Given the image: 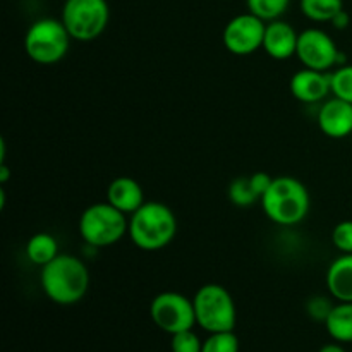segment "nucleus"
<instances>
[{
	"mask_svg": "<svg viewBox=\"0 0 352 352\" xmlns=\"http://www.w3.org/2000/svg\"><path fill=\"white\" fill-rule=\"evenodd\" d=\"M40 284L45 296L55 305H76L88 292V267L74 254H58L50 263L41 267Z\"/></svg>",
	"mask_w": 352,
	"mask_h": 352,
	"instance_id": "nucleus-1",
	"label": "nucleus"
},
{
	"mask_svg": "<svg viewBox=\"0 0 352 352\" xmlns=\"http://www.w3.org/2000/svg\"><path fill=\"white\" fill-rule=\"evenodd\" d=\"M127 234L140 250L160 251L174 241L177 234V219L164 203L144 201V205L129 217Z\"/></svg>",
	"mask_w": 352,
	"mask_h": 352,
	"instance_id": "nucleus-2",
	"label": "nucleus"
},
{
	"mask_svg": "<svg viewBox=\"0 0 352 352\" xmlns=\"http://www.w3.org/2000/svg\"><path fill=\"white\" fill-rule=\"evenodd\" d=\"M263 212L278 226H296L309 212V192L299 179L278 175L261 198Z\"/></svg>",
	"mask_w": 352,
	"mask_h": 352,
	"instance_id": "nucleus-3",
	"label": "nucleus"
},
{
	"mask_svg": "<svg viewBox=\"0 0 352 352\" xmlns=\"http://www.w3.org/2000/svg\"><path fill=\"white\" fill-rule=\"evenodd\" d=\"M129 230L126 213L105 203H95L82 212L79 234L88 246L109 248L119 243Z\"/></svg>",
	"mask_w": 352,
	"mask_h": 352,
	"instance_id": "nucleus-4",
	"label": "nucleus"
},
{
	"mask_svg": "<svg viewBox=\"0 0 352 352\" xmlns=\"http://www.w3.org/2000/svg\"><path fill=\"white\" fill-rule=\"evenodd\" d=\"M196 323L208 333L232 332L237 313L234 299L226 287L219 284H205L192 298Z\"/></svg>",
	"mask_w": 352,
	"mask_h": 352,
	"instance_id": "nucleus-5",
	"label": "nucleus"
},
{
	"mask_svg": "<svg viewBox=\"0 0 352 352\" xmlns=\"http://www.w3.org/2000/svg\"><path fill=\"white\" fill-rule=\"evenodd\" d=\"M71 34L64 26L62 19H43L34 21L24 36V50L28 57L41 65H52L62 60L69 52Z\"/></svg>",
	"mask_w": 352,
	"mask_h": 352,
	"instance_id": "nucleus-6",
	"label": "nucleus"
},
{
	"mask_svg": "<svg viewBox=\"0 0 352 352\" xmlns=\"http://www.w3.org/2000/svg\"><path fill=\"white\" fill-rule=\"evenodd\" d=\"M110 19L107 0H65L62 23L76 41H93L105 31Z\"/></svg>",
	"mask_w": 352,
	"mask_h": 352,
	"instance_id": "nucleus-7",
	"label": "nucleus"
},
{
	"mask_svg": "<svg viewBox=\"0 0 352 352\" xmlns=\"http://www.w3.org/2000/svg\"><path fill=\"white\" fill-rule=\"evenodd\" d=\"M150 316L158 329L170 336L191 330L196 325L195 305L191 299L172 291L155 296L150 305Z\"/></svg>",
	"mask_w": 352,
	"mask_h": 352,
	"instance_id": "nucleus-8",
	"label": "nucleus"
},
{
	"mask_svg": "<svg viewBox=\"0 0 352 352\" xmlns=\"http://www.w3.org/2000/svg\"><path fill=\"white\" fill-rule=\"evenodd\" d=\"M296 57L301 60L305 67L323 72H329L330 69L337 67L342 62V55L336 41L330 38L329 33L316 28H309L299 33Z\"/></svg>",
	"mask_w": 352,
	"mask_h": 352,
	"instance_id": "nucleus-9",
	"label": "nucleus"
},
{
	"mask_svg": "<svg viewBox=\"0 0 352 352\" xmlns=\"http://www.w3.org/2000/svg\"><path fill=\"white\" fill-rule=\"evenodd\" d=\"M267 23L254 14L246 12L232 17L223 30V45L232 55H251L263 48Z\"/></svg>",
	"mask_w": 352,
	"mask_h": 352,
	"instance_id": "nucleus-10",
	"label": "nucleus"
},
{
	"mask_svg": "<svg viewBox=\"0 0 352 352\" xmlns=\"http://www.w3.org/2000/svg\"><path fill=\"white\" fill-rule=\"evenodd\" d=\"M316 120L325 136L332 140L347 138L352 134V103L333 96L320 107Z\"/></svg>",
	"mask_w": 352,
	"mask_h": 352,
	"instance_id": "nucleus-11",
	"label": "nucleus"
},
{
	"mask_svg": "<svg viewBox=\"0 0 352 352\" xmlns=\"http://www.w3.org/2000/svg\"><path fill=\"white\" fill-rule=\"evenodd\" d=\"M289 88L301 103H318L332 93V82L329 72L305 67L292 76Z\"/></svg>",
	"mask_w": 352,
	"mask_h": 352,
	"instance_id": "nucleus-12",
	"label": "nucleus"
},
{
	"mask_svg": "<svg viewBox=\"0 0 352 352\" xmlns=\"http://www.w3.org/2000/svg\"><path fill=\"white\" fill-rule=\"evenodd\" d=\"M298 38L299 33H296V30L289 23L280 19L270 21L265 30L263 50L275 60H287L296 55Z\"/></svg>",
	"mask_w": 352,
	"mask_h": 352,
	"instance_id": "nucleus-13",
	"label": "nucleus"
},
{
	"mask_svg": "<svg viewBox=\"0 0 352 352\" xmlns=\"http://www.w3.org/2000/svg\"><path fill=\"white\" fill-rule=\"evenodd\" d=\"M107 201L126 215H133L144 205L143 188L133 177H116L107 188Z\"/></svg>",
	"mask_w": 352,
	"mask_h": 352,
	"instance_id": "nucleus-14",
	"label": "nucleus"
},
{
	"mask_svg": "<svg viewBox=\"0 0 352 352\" xmlns=\"http://www.w3.org/2000/svg\"><path fill=\"white\" fill-rule=\"evenodd\" d=\"M327 289L339 302H352V254H342L330 263Z\"/></svg>",
	"mask_w": 352,
	"mask_h": 352,
	"instance_id": "nucleus-15",
	"label": "nucleus"
},
{
	"mask_svg": "<svg viewBox=\"0 0 352 352\" xmlns=\"http://www.w3.org/2000/svg\"><path fill=\"white\" fill-rule=\"evenodd\" d=\"M325 327L337 342H352V302H339L333 306Z\"/></svg>",
	"mask_w": 352,
	"mask_h": 352,
	"instance_id": "nucleus-16",
	"label": "nucleus"
},
{
	"mask_svg": "<svg viewBox=\"0 0 352 352\" xmlns=\"http://www.w3.org/2000/svg\"><path fill=\"white\" fill-rule=\"evenodd\" d=\"M26 254L31 263L38 265V267H45V265H48L54 258H57L60 254L58 253L57 239L48 232L34 234L28 241Z\"/></svg>",
	"mask_w": 352,
	"mask_h": 352,
	"instance_id": "nucleus-17",
	"label": "nucleus"
},
{
	"mask_svg": "<svg viewBox=\"0 0 352 352\" xmlns=\"http://www.w3.org/2000/svg\"><path fill=\"white\" fill-rule=\"evenodd\" d=\"M342 9V0H301V12L315 23H332Z\"/></svg>",
	"mask_w": 352,
	"mask_h": 352,
	"instance_id": "nucleus-18",
	"label": "nucleus"
},
{
	"mask_svg": "<svg viewBox=\"0 0 352 352\" xmlns=\"http://www.w3.org/2000/svg\"><path fill=\"white\" fill-rule=\"evenodd\" d=\"M229 199L236 206H251L254 203L260 201V196L254 191L253 182H251L250 175H239L234 179L229 186Z\"/></svg>",
	"mask_w": 352,
	"mask_h": 352,
	"instance_id": "nucleus-19",
	"label": "nucleus"
},
{
	"mask_svg": "<svg viewBox=\"0 0 352 352\" xmlns=\"http://www.w3.org/2000/svg\"><path fill=\"white\" fill-rule=\"evenodd\" d=\"M248 10L265 23L278 19L287 10L291 0H246Z\"/></svg>",
	"mask_w": 352,
	"mask_h": 352,
	"instance_id": "nucleus-20",
	"label": "nucleus"
},
{
	"mask_svg": "<svg viewBox=\"0 0 352 352\" xmlns=\"http://www.w3.org/2000/svg\"><path fill=\"white\" fill-rule=\"evenodd\" d=\"M330 82H332L333 96L352 103V65L351 64L339 65V67L330 74Z\"/></svg>",
	"mask_w": 352,
	"mask_h": 352,
	"instance_id": "nucleus-21",
	"label": "nucleus"
},
{
	"mask_svg": "<svg viewBox=\"0 0 352 352\" xmlns=\"http://www.w3.org/2000/svg\"><path fill=\"white\" fill-rule=\"evenodd\" d=\"M201 352H239V339L232 332L210 333L208 339L203 342Z\"/></svg>",
	"mask_w": 352,
	"mask_h": 352,
	"instance_id": "nucleus-22",
	"label": "nucleus"
},
{
	"mask_svg": "<svg viewBox=\"0 0 352 352\" xmlns=\"http://www.w3.org/2000/svg\"><path fill=\"white\" fill-rule=\"evenodd\" d=\"M170 349L172 352H201L203 342L192 332V329L184 330V332H179L172 336Z\"/></svg>",
	"mask_w": 352,
	"mask_h": 352,
	"instance_id": "nucleus-23",
	"label": "nucleus"
},
{
	"mask_svg": "<svg viewBox=\"0 0 352 352\" xmlns=\"http://www.w3.org/2000/svg\"><path fill=\"white\" fill-rule=\"evenodd\" d=\"M332 243L342 254H352V220H344L333 227Z\"/></svg>",
	"mask_w": 352,
	"mask_h": 352,
	"instance_id": "nucleus-24",
	"label": "nucleus"
},
{
	"mask_svg": "<svg viewBox=\"0 0 352 352\" xmlns=\"http://www.w3.org/2000/svg\"><path fill=\"white\" fill-rule=\"evenodd\" d=\"M336 305L329 301V298H323V296H318V298H311L308 301V315L311 316L316 322H327L330 311Z\"/></svg>",
	"mask_w": 352,
	"mask_h": 352,
	"instance_id": "nucleus-25",
	"label": "nucleus"
},
{
	"mask_svg": "<svg viewBox=\"0 0 352 352\" xmlns=\"http://www.w3.org/2000/svg\"><path fill=\"white\" fill-rule=\"evenodd\" d=\"M250 177H251V182H253L254 191L258 192V196H260V201H261L263 195L268 191V188L272 186V182H274V177H272V175H268L267 172H256V174H251Z\"/></svg>",
	"mask_w": 352,
	"mask_h": 352,
	"instance_id": "nucleus-26",
	"label": "nucleus"
},
{
	"mask_svg": "<svg viewBox=\"0 0 352 352\" xmlns=\"http://www.w3.org/2000/svg\"><path fill=\"white\" fill-rule=\"evenodd\" d=\"M349 23H351V17H349V14L346 12V10H340L339 14H337L336 17H333L332 19V24H333V28H337V30H346L347 26H349Z\"/></svg>",
	"mask_w": 352,
	"mask_h": 352,
	"instance_id": "nucleus-27",
	"label": "nucleus"
},
{
	"mask_svg": "<svg viewBox=\"0 0 352 352\" xmlns=\"http://www.w3.org/2000/svg\"><path fill=\"white\" fill-rule=\"evenodd\" d=\"M318 352H346V349L342 346H339V344H327Z\"/></svg>",
	"mask_w": 352,
	"mask_h": 352,
	"instance_id": "nucleus-28",
	"label": "nucleus"
},
{
	"mask_svg": "<svg viewBox=\"0 0 352 352\" xmlns=\"http://www.w3.org/2000/svg\"><path fill=\"white\" fill-rule=\"evenodd\" d=\"M9 174L10 170L7 168L6 164H0V184H6L9 181Z\"/></svg>",
	"mask_w": 352,
	"mask_h": 352,
	"instance_id": "nucleus-29",
	"label": "nucleus"
}]
</instances>
